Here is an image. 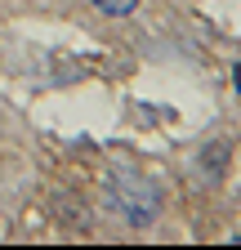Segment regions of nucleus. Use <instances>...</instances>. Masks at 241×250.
I'll list each match as a JSON object with an SVG mask.
<instances>
[{
	"label": "nucleus",
	"instance_id": "f257e3e1",
	"mask_svg": "<svg viewBox=\"0 0 241 250\" xmlns=\"http://www.w3.org/2000/svg\"><path fill=\"white\" fill-rule=\"evenodd\" d=\"M94 5H99L103 14H112V18H125V14L139 9V0H94Z\"/></svg>",
	"mask_w": 241,
	"mask_h": 250
},
{
	"label": "nucleus",
	"instance_id": "f03ea898",
	"mask_svg": "<svg viewBox=\"0 0 241 250\" xmlns=\"http://www.w3.org/2000/svg\"><path fill=\"white\" fill-rule=\"evenodd\" d=\"M232 81H237V94H241V62H237V72H232Z\"/></svg>",
	"mask_w": 241,
	"mask_h": 250
}]
</instances>
